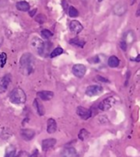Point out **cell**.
Returning <instances> with one entry per match:
<instances>
[{"label":"cell","instance_id":"obj_1","mask_svg":"<svg viewBox=\"0 0 140 157\" xmlns=\"http://www.w3.org/2000/svg\"><path fill=\"white\" fill-rule=\"evenodd\" d=\"M35 59L31 53H25L20 58V69L24 75H30L34 71Z\"/></svg>","mask_w":140,"mask_h":157},{"label":"cell","instance_id":"obj_2","mask_svg":"<svg viewBox=\"0 0 140 157\" xmlns=\"http://www.w3.org/2000/svg\"><path fill=\"white\" fill-rule=\"evenodd\" d=\"M9 100L13 104H17V105L24 104L27 100V96L21 88L17 87L11 91L9 95Z\"/></svg>","mask_w":140,"mask_h":157},{"label":"cell","instance_id":"obj_3","mask_svg":"<svg viewBox=\"0 0 140 157\" xmlns=\"http://www.w3.org/2000/svg\"><path fill=\"white\" fill-rule=\"evenodd\" d=\"M116 98L114 97H108L106 98L105 99H104L98 106L99 109L100 110H103V111H105V110H108L110 109L115 104H116Z\"/></svg>","mask_w":140,"mask_h":157},{"label":"cell","instance_id":"obj_4","mask_svg":"<svg viewBox=\"0 0 140 157\" xmlns=\"http://www.w3.org/2000/svg\"><path fill=\"white\" fill-rule=\"evenodd\" d=\"M103 92V87L99 85H94V86H90L86 88L85 94L88 97H94L97 96L99 94H101Z\"/></svg>","mask_w":140,"mask_h":157},{"label":"cell","instance_id":"obj_5","mask_svg":"<svg viewBox=\"0 0 140 157\" xmlns=\"http://www.w3.org/2000/svg\"><path fill=\"white\" fill-rule=\"evenodd\" d=\"M127 11V5L124 2L116 3L114 6V8H113V12L116 16H123V15L126 14Z\"/></svg>","mask_w":140,"mask_h":157},{"label":"cell","instance_id":"obj_6","mask_svg":"<svg viewBox=\"0 0 140 157\" xmlns=\"http://www.w3.org/2000/svg\"><path fill=\"white\" fill-rule=\"evenodd\" d=\"M10 83H11V75L9 74L5 75L3 77H1L0 78V93H5L7 90Z\"/></svg>","mask_w":140,"mask_h":157},{"label":"cell","instance_id":"obj_7","mask_svg":"<svg viewBox=\"0 0 140 157\" xmlns=\"http://www.w3.org/2000/svg\"><path fill=\"white\" fill-rule=\"evenodd\" d=\"M72 73H73V75L75 76H77L79 78H82V77L84 76V75L86 73V67H85V65L81 64V63L75 64L72 67Z\"/></svg>","mask_w":140,"mask_h":157},{"label":"cell","instance_id":"obj_8","mask_svg":"<svg viewBox=\"0 0 140 157\" xmlns=\"http://www.w3.org/2000/svg\"><path fill=\"white\" fill-rule=\"evenodd\" d=\"M43 46H44V42H43L40 39H39V38H37V37H35V38L32 39V40H31V47H32L34 50H36V51H37L39 53H40V54H41Z\"/></svg>","mask_w":140,"mask_h":157},{"label":"cell","instance_id":"obj_9","mask_svg":"<svg viewBox=\"0 0 140 157\" xmlns=\"http://www.w3.org/2000/svg\"><path fill=\"white\" fill-rule=\"evenodd\" d=\"M77 114L81 119L88 120L92 116V111L88 109L83 108V107H78L77 108Z\"/></svg>","mask_w":140,"mask_h":157},{"label":"cell","instance_id":"obj_10","mask_svg":"<svg viewBox=\"0 0 140 157\" xmlns=\"http://www.w3.org/2000/svg\"><path fill=\"white\" fill-rule=\"evenodd\" d=\"M70 29L72 32H73L74 34H79L80 32H82V30L83 29V25L77 21V20H72L70 23Z\"/></svg>","mask_w":140,"mask_h":157},{"label":"cell","instance_id":"obj_11","mask_svg":"<svg viewBox=\"0 0 140 157\" xmlns=\"http://www.w3.org/2000/svg\"><path fill=\"white\" fill-rule=\"evenodd\" d=\"M21 137L25 141H30L35 136V132L31 129H23L20 132Z\"/></svg>","mask_w":140,"mask_h":157},{"label":"cell","instance_id":"obj_12","mask_svg":"<svg viewBox=\"0 0 140 157\" xmlns=\"http://www.w3.org/2000/svg\"><path fill=\"white\" fill-rule=\"evenodd\" d=\"M57 141L53 138H50V139H46V140H43L42 141V150L44 152L46 151H49L50 149H51L55 144H56Z\"/></svg>","mask_w":140,"mask_h":157},{"label":"cell","instance_id":"obj_13","mask_svg":"<svg viewBox=\"0 0 140 157\" xmlns=\"http://www.w3.org/2000/svg\"><path fill=\"white\" fill-rule=\"evenodd\" d=\"M38 97L42 100L49 101V100L52 99V98L54 97V94L51 91H40L38 93Z\"/></svg>","mask_w":140,"mask_h":157},{"label":"cell","instance_id":"obj_14","mask_svg":"<svg viewBox=\"0 0 140 157\" xmlns=\"http://www.w3.org/2000/svg\"><path fill=\"white\" fill-rule=\"evenodd\" d=\"M61 157H77V152L72 147L66 148L61 152Z\"/></svg>","mask_w":140,"mask_h":157},{"label":"cell","instance_id":"obj_15","mask_svg":"<svg viewBox=\"0 0 140 157\" xmlns=\"http://www.w3.org/2000/svg\"><path fill=\"white\" fill-rule=\"evenodd\" d=\"M57 131V123L53 119H50L48 121V125H47V132L49 133H54Z\"/></svg>","mask_w":140,"mask_h":157},{"label":"cell","instance_id":"obj_16","mask_svg":"<svg viewBox=\"0 0 140 157\" xmlns=\"http://www.w3.org/2000/svg\"><path fill=\"white\" fill-rule=\"evenodd\" d=\"M34 107H35V109H36V110H37V112H38V114L39 116H43L44 115V113H45L44 108H43L41 102L39 99H35L34 100Z\"/></svg>","mask_w":140,"mask_h":157},{"label":"cell","instance_id":"obj_17","mask_svg":"<svg viewBox=\"0 0 140 157\" xmlns=\"http://www.w3.org/2000/svg\"><path fill=\"white\" fill-rule=\"evenodd\" d=\"M16 6H17V8L18 10L24 11V12L28 11L29 10V7H30L29 6V4L28 2H26V1H19V2H17V5H16Z\"/></svg>","mask_w":140,"mask_h":157},{"label":"cell","instance_id":"obj_18","mask_svg":"<svg viewBox=\"0 0 140 157\" xmlns=\"http://www.w3.org/2000/svg\"><path fill=\"white\" fill-rule=\"evenodd\" d=\"M108 65H109L110 67H112V68L117 67V66L119 65V59H118L116 56H115V55L111 56V57L108 59Z\"/></svg>","mask_w":140,"mask_h":157},{"label":"cell","instance_id":"obj_19","mask_svg":"<svg viewBox=\"0 0 140 157\" xmlns=\"http://www.w3.org/2000/svg\"><path fill=\"white\" fill-rule=\"evenodd\" d=\"M16 154V148L13 145H9L6 149V154L5 157H14Z\"/></svg>","mask_w":140,"mask_h":157},{"label":"cell","instance_id":"obj_20","mask_svg":"<svg viewBox=\"0 0 140 157\" xmlns=\"http://www.w3.org/2000/svg\"><path fill=\"white\" fill-rule=\"evenodd\" d=\"M89 136H90V133L85 129H82L79 132V135H78V137L81 141H85Z\"/></svg>","mask_w":140,"mask_h":157},{"label":"cell","instance_id":"obj_21","mask_svg":"<svg viewBox=\"0 0 140 157\" xmlns=\"http://www.w3.org/2000/svg\"><path fill=\"white\" fill-rule=\"evenodd\" d=\"M70 42H71L72 45H77V46H79V47H83V46H84V44H85V41H83V40H80L79 38L72 39V40H70Z\"/></svg>","mask_w":140,"mask_h":157},{"label":"cell","instance_id":"obj_22","mask_svg":"<svg viewBox=\"0 0 140 157\" xmlns=\"http://www.w3.org/2000/svg\"><path fill=\"white\" fill-rule=\"evenodd\" d=\"M62 53H63V50L61 47H58V48L54 49L53 51H51V53H50V56L51 58H54V57H57V56H59V55H61Z\"/></svg>","mask_w":140,"mask_h":157},{"label":"cell","instance_id":"obj_23","mask_svg":"<svg viewBox=\"0 0 140 157\" xmlns=\"http://www.w3.org/2000/svg\"><path fill=\"white\" fill-rule=\"evenodd\" d=\"M68 15L72 17H78L79 16V12L78 10L73 7V6H70L69 7V10H68Z\"/></svg>","mask_w":140,"mask_h":157},{"label":"cell","instance_id":"obj_24","mask_svg":"<svg viewBox=\"0 0 140 157\" xmlns=\"http://www.w3.org/2000/svg\"><path fill=\"white\" fill-rule=\"evenodd\" d=\"M40 35H41V37H43L44 39H50V37H52V32L51 31H50L49 29H43V30H41V32H40Z\"/></svg>","mask_w":140,"mask_h":157},{"label":"cell","instance_id":"obj_25","mask_svg":"<svg viewBox=\"0 0 140 157\" xmlns=\"http://www.w3.org/2000/svg\"><path fill=\"white\" fill-rule=\"evenodd\" d=\"M6 63V54L5 52L0 53V68H3Z\"/></svg>","mask_w":140,"mask_h":157},{"label":"cell","instance_id":"obj_26","mask_svg":"<svg viewBox=\"0 0 140 157\" xmlns=\"http://www.w3.org/2000/svg\"><path fill=\"white\" fill-rule=\"evenodd\" d=\"M119 45H120V48H121L123 51H127V43L126 42L125 40H122L120 41Z\"/></svg>","mask_w":140,"mask_h":157},{"label":"cell","instance_id":"obj_27","mask_svg":"<svg viewBox=\"0 0 140 157\" xmlns=\"http://www.w3.org/2000/svg\"><path fill=\"white\" fill-rule=\"evenodd\" d=\"M36 20H37L39 23H44V21L46 20V17H45L42 14H40V15H39V16L36 17Z\"/></svg>","mask_w":140,"mask_h":157},{"label":"cell","instance_id":"obj_28","mask_svg":"<svg viewBox=\"0 0 140 157\" xmlns=\"http://www.w3.org/2000/svg\"><path fill=\"white\" fill-rule=\"evenodd\" d=\"M96 79H97V80H100L101 82H106V83L109 82L106 78H104V77H102V76H96Z\"/></svg>","mask_w":140,"mask_h":157},{"label":"cell","instance_id":"obj_29","mask_svg":"<svg viewBox=\"0 0 140 157\" xmlns=\"http://www.w3.org/2000/svg\"><path fill=\"white\" fill-rule=\"evenodd\" d=\"M25 155H26V154L25 153H23V152H20L17 155H15L14 157H25Z\"/></svg>","mask_w":140,"mask_h":157},{"label":"cell","instance_id":"obj_30","mask_svg":"<svg viewBox=\"0 0 140 157\" xmlns=\"http://www.w3.org/2000/svg\"><path fill=\"white\" fill-rule=\"evenodd\" d=\"M30 157H38V151H37V150H35V151H34V153L31 155V156Z\"/></svg>","mask_w":140,"mask_h":157},{"label":"cell","instance_id":"obj_31","mask_svg":"<svg viewBox=\"0 0 140 157\" xmlns=\"http://www.w3.org/2000/svg\"><path fill=\"white\" fill-rule=\"evenodd\" d=\"M36 11H37L36 9H34L33 11H30V12H29V15H30V17H33V16H34V14L36 13Z\"/></svg>","mask_w":140,"mask_h":157},{"label":"cell","instance_id":"obj_32","mask_svg":"<svg viewBox=\"0 0 140 157\" xmlns=\"http://www.w3.org/2000/svg\"><path fill=\"white\" fill-rule=\"evenodd\" d=\"M137 17H140V4L138 8V11H137Z\"/></svg>","mask_w":140,"mask_h":157},{"label":"cell","instance_id":"obj_33","mask_svg":"<svg viewBox=\"0 0 140 157\" xmlns=\"http://www.w3.org/2000/svg\"><path fill=\"white\" fill-rule=\"evenodd\" d=\"M98 1H99V2H102V1H103V0H98Z\"/></svg>","mask_w":140,"mask_h":157},{"label":"cell","instance_id":"obj_34","mask_svg":"<svg viewBox=\"0 0 140 157\" xmlns=\"http://www.w3.org/2000/svg\"><path fill=\"white\" fill-rule=\"evenodd\" d=\"M0 43H1V40H0Z\"/></svg>","mask_w":140,"mask_h":157}]
</instances>
